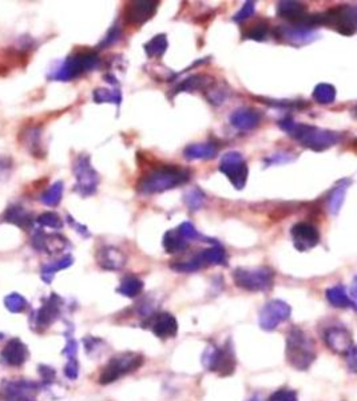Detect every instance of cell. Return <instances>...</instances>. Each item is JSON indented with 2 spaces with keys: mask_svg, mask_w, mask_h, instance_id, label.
Returning a JSON list of instances; mask_svg holds the SVG:
<instances>
[{
  "mask_svg": "<svg viewBox=\"0 0 357 401\" xmlns=\"http://www.w3.org/2000/svg\"><path fill=\"white\" fill-rule=\"evenodd\" d=\"M324 342L332 352L339 355H347L354 347L351 332L342 326H329L324 332Z\"/></svg>",
  "mask_w": 357,
  "mask_h": 401,
  "instance_id": "d6986e66",
  "label": "cell"
},
{
  "mask_svg": "<svg viewBox=\"0 0 357 401\" xmlns=\"http://www.w3.org/2000/svg\"><path fill=\"white\" fill-rule=\"evenodd\" d=\"M3 339V333H0V340Z\"/></svg>",
  "mask_w": 357,
  "mask_h": 401,
  "instance_id": "f5cc1de1",
  "label": "cell"
},
{
  "mask_svg": "<svg viewBox=\"0 0 357 401\" xmlns=\"http://www.w3.org/2000/svg\"><path fill=\"white\" fill-rule=\"evenodd\" d=\"M19 140L32 156H45L42 147V131L39 127H24L19 134Z\"/></svg>",
  "mask_w": 357,
  "mask_h": 401,
  "instance_id": "603a6c76",
  "label": "cell"
},
{
  "mask_svg": "<svg viewBox=\"0 0 357 401\" xmlns=\"http://www.w3.org/2000/svg\"><path fill=\"white\" fill-rule=\"evenodd\" d=\"M178 233L185 238V240H196V238H201L200 233L197 232V229L190 224V222H184L180 225V228L177 229Z\"/></svg>",
  "mask_w": 357,
  "mask_h": 401,
  "instance_id": "f6af8a7d",
  "label": "cell"
},
{
  "mask_svg": "<svg viewBox=\"0 0 357 401\" xmlns=\"http://www.w3.org/2000/svg\"><path fill=\"white\" fill-rule=\"evenodd\" d=\"M3 219L8 224L15 225L16 228H19L22 231H26V232L32 231L34 224H35V218L31 213L26 207L20 206L17 203H13L6 209V212L3 214Z\"/></svg>",
  "mask_w": 357,
  "mask_h": 401,
  "instance_id": "44dd1931",
  "label": "cell"
},
{
  "mask_svg": "<svg viewBox=\"0 0 357 401\" xmlns=\"http://www.w3.org/2000/svg\"><path fill=\"white\" fill-rule=\"evenodd\" d=\"M35 222L42 226V228H48L54 231H61L63 228V219L54 212H45L38 218H35Z\"/></svg>",
  "mask_w": 357,
  "mask_h": 401,
  "instance_id": "74e56055",
  "label": "cell"
},
{
  "mask_svg": "<svg viewBox=\"0 0 357 401\" xmlns=\"http://www.w3.org/2000/svg\"><path fill=\"white\" fill-rule=\"evenodd\" d=\"M268 401H298V396L293 389L279 388L269 396Z\"/></svg>",
  "mask_w": 357,
  "mask_h": 401,
  "instance_id": "b9f144b4",
  "label": "cell"
},
{
  "mask_svg": "<svg viewBox=\"0 0 357 401\" xmlns=\"http://www.w3.org/2000/svg\"><path fill=\"white\" fill-rule=\"evenodd\" d=\"M292 309L282 300H272L266 302L258 316V325L266 332H272L291 317Z\"/></svg>",
  "mask_w": 357,
  "mask_h": 401,
  "instance_id": "4fadbf2b",
  "label": "cell"
},
{
  "mask_svg": "<svg viewBox=\"0 0 357 401\" xmlns=\"http://www.w3.org/2000/svg\"><path fill=\"white\" fill-rule=\"evenodd\" d=\"M14 169L13 158L7 155H0V184L10 178V174Z\"/></svg>",
  "mask_w": 357,
  "mask_h": 401,
  "instance_id": "7bdbcfd3",
  "label": "cell"
},
{
  "mask_svg": "<svg viewBox=\"0 0 357 401\" xmlns=\"http://www.w3.org/2000/svg\"><path fill=\"white\" fill-rule=\"evenodd\" d=\"M42 386L36 381L26 379L4 380L0 384V400L36 401Z\"/></svg>",
  "mask_w": 357,
  "mask_h": 401,
  "instance_id": "8fae6325",
  "label": "cell"
},
{
  "mask_svg": "<svg viewBox=\"0 0 357 401\" xmlns=\"http://www.w3.org/2000/svg\"><path fill=\"white\" fill-rule=\"evenodd\" d=\"M347 363H348V365L351 367V370L352 372H356V348H355V345L347 352Z\"/></svg>",
  "mask_w": 357,
  "mask_h": 401,
  "instance_id": "f907efd6",
  "label": "cell"
},
{
  "mask_svg": "<svg viewBox=\"0 0 357 401\" xmlns=\"http://www.w3.org/2000/svg\"><path fill=\"white\" fill-rule=\"evenodd\" d=\"M73 263H74V258H73L71 256H64V257L57 260V261L45 263V265L42 266V270H41V277H42V279H43L46 284H51L52 278H54V276H55L58 272L70 268V266L73 265Z\"/></svg>",
  "mask_w": 357,
  "mask_h": 401,
  "instance_id": "f1b7e54d",
  "label": "cell"
},
{
  "mask_svg": "<svg viewBox=\"0 0 357 401\" xmlns=\"http://www.w3.org/2000/svg\"><path fill=\"white\" fill-rule=\"evenodd\" d=\"M67 218H68V224H70L71 226H74V228L77 229V232L80 233V234H82V235H85V237H86V235H89V231H87V228H86V226L79 225L78 222H77V221H74V219H73L70 216L67 217Z\"/></svg>",
  "mask_w": 357,
  "mask_h": 401,
  "instance_id": "816d5d0a",
  "label": "cell"
},
{
  "mask_svg": "<svg viewBox=\"0 0 357 401\" xmlns=\"http://www.w3.org/2000/svg\"><path fill=\"white\" fill-rule=\"evenodd\" d=\"M326 296V300L336 308L355 309V301L349 297V294L342 285L328 288Z\"/></svg>",
  "mask_w": 357,
  "mask_h": 401,
  "instance_id": "4316f807",
  "label": "cell"
},
{
  "mask_svg": "<svg viewBox=\"0 0 357 401\" xmlns=\"http://www.w3.org/2000/svg\"><path fill=\"white\" fill-rule=\"evenodd\" d=\"M39 374L42 377V386H51L54 381H55V376H57V372L54 368L48 367V365H39Z\"/></svg>",
  "mask_w": 357,
  "mask_h": 401,
  "instance_id": "ee69618b",
  "label": "cell"
},
{
  "mask_svg": "<svg viewBox=\"0 0 357 401\" xmlns=\"http://www.w3.org/2000/svg\"><path fill=\"white\" fill-rule=\"evenodd\" d=\"M77 352H78L77 341L68 337L67 344H66V348L63 349V355L67 356V360H70V358H77Z\"/></svg>",
  "mask_w": 357,
  "mask_h": 401,
  "instance_id": "c3c4849f",
  "label": "cell"
},
{
  "mask_svg": "<svg viewBox=\"0 0 357 401\" xmlns=\"http://www.w3.org/2000/svg\"><path fill=\"white\" fill-rule=\"evenodd\" d=\"M356 20L357 11L355 7L339 6L336 8L328 10L326 13L307 16V19L300 26L311 30L317 26H326L337 30L342 35L352 36L356 32Z\"/></svg>",
  "mask_w": 357,
  "mask_h": 401,
  "instance_id": "3957f363",
  "label": "cell"
},
{
  "mask_svg": "<svg viewBox=\"0 0 357 401\" xmlns=\"http://www.w3.org/2000/svg\"><path fill=\"white\" fill-rule=\"evenodd\" d=\"M269 35V24L266 20H257L252 26H248L247 30H244V38L261 42L265 41Z\"/></svg>",
  "mask_w": 357,
  "mask_h": 401,
  "instance_id": "8d00e7d4",
  "label": "cell"
},
{
  "mask_svg": "<svg viewBox=\"0 0 357 401\" xmlns=\"http://www.w3.org/2000/svg\"><path fill=\"white\" fill-rule=\"evenodd\" d=\"M30 357L27 345L17 337L10 340L0 352V364L8 368L23 367Z\"/></svg>",
  "mask_w": 357,
  "mask_h": 401,
  "instance_id": "9a60e30c",
  "label": "cell"
},
{
  "mask_svg": "<svg viewBox=\"0 0 357 401\" xmlns=\"http://www.w3.org/2000/svg\"><path fill=\"white\" fill-rule=\"evenodd\" d=\"M163 249L170 253V254H174V253H180V251H184L187 250L189 247V241L185 240L178 231H169L163 235Z\"/></svg>",
  "mask_w": 357,
  "mask_h": 401,
  "instance_id": "f546056e",
  "label": "cell"
},
{
  "mask_svg": "<svg viewBox=\"0 0 357 401\" xmlns=\"http://www.w3.org/2000/svg\"><path fill=\"white\" fill-rule=\"evenodd\" d=\"M96 263L105 270H121L126 265V256L114 247H101L96 251Z\"/></svg>",
  "mask_w": 357,
  "mask_h": 401,
  "instance_id": "7402d4cb",
  "label": "cell"
},
{
  "mask_svg": "<svg viewBox=\"0 0 357 401\" xmlns=\"http://www.w3.org/2000/svg\"><path fill=\"white\" fill-rule=\"evenodd\" d=\"M313 99L320 105H330L336 99V89L329 83H320L313 92Z\"/></svg>",
  "mask_w": 357,
  "mask_h": 401,
  "instance_id": "d590c367",
  "label": "cell"
},
{
  "mask_svg": "<svg viewBox=\"0 0 357 401\" xmlns=\"http://www.w3.org/2000/svg\"><path fill=\"white\" fill-rule=\"evenodd\" d=\"M205 200V194L202 193L200 189H194L191 191H189L185 196V202L187 206L190 207V210H198L202 206Z\"/></svg>",
  "mask_w": 357,
  "mask_h": 401,
  "instance_id": "60d3db41",
  "label": "cell"
},
{
  "mask_svg": "<svg viewBox=\"0 0 357 401\" xmlns=\"http://www.w3.org/2000/svg\"><path fill=\"white\" fill-rule=\"evenodd\" d=\"M31 245L36 251L46 254H57L66 250L68 241L58 233L35 231L31 237Z\"/></svg>",
  "mask_w": 357,
  "mask_h": 401,
  "instance_id": "2e32d148",
  "label": "cell"
},
{
  "mask_svg": "<svg viewBox=\"0 0 357 401\" xmlns=\"http://www.w3.org/2000/svg\"><path fill=\"white\" fill-rule=\"evenodd\" d=\"M249 401H258V400H257V399H250V400Z\"/></svg>",
  "mask_w": 357,
  "mask_h": 401,
  "instance_id": "db71d44e",
  "label": "cell"
},
{
  "mask_svg": "<svg viewBox=\"0 0 357 401\" xmlns=\"http://www.w3.org/2000/svg\"><path fill=\"white\" fill-rule=\"evenodd\" d=\"M73 173L75 175L74 190L82 197L93 196L99 184V175L92 165L89 155L80 154L77 156L73 165Z\"/></svg>",
  "mask_w": 357,
  "mask_h": 401,
  "instance_id": "9c48e42d",
  "label": "cell"
},
{
  "mask_svg": "<svg viewBox=\"0 0 357 401\" xmlns=\"http://www.w3.org/2000/svg\"><path fill=\"white\" fill-rule=\"evenodd\" d=\"M275 272L269 268H237L233 272L234 284L248 292H266L273 286Z\"/></svg>",
  "mask_w": 357,
  "mask_h": 401,
  "instance_id": "ba28073f",
  "label": "cell"
},
{
  "mask_svg": "<svg viewBox=\"0 0 357 401\" xmlns=\"http://www.w3.org/2000/svg\"><path fill=\"white\" fill-rule=\"evenodd\" d=\"M158 4H159L158 1H147V0L131 1L124 10V19L130 24H136V26L143 24L152 16H154Z\"/></svg>",
  "mask_w": 357,
  "mask_h": 401,
  "instance_id": "ffe728a7",
  "label": "cell"
},
{
  "mask_svg": "<svg viewBox=\"0 0 357 401\" xmlns=\"http://www.w3.org/2000/svg\"><path fill=\"white\" fill-rule=\"evenodd\" d=\"M197 260L203 266H210V265H224L226 261V254L225 250L221 247H213L206 250H202L198 256H196Z\"/></svg>",
  "mask_w": 357,
  "mask_h": 401,
  "instance_id": "4dcf8cb0",
  "label": "cell"
},
{
  "mask_svg": "<svg viewBox=\"0 0 357 401\" xmlns=\"http://www.w3.org/2000/svg\"><path fill=\"white\" fill-rule=\"evenodd\" d=\"M145 358L137 352H122L111 357L109 363L103 367L98 377V383L102 386H109L111 383L118 381L129 373L140 370Z\"/></svg>",
  "mask_w": 357,
  "mask_h": 401,
  "instance_id": "5b68a950",
  "label": "cell"
},
{
  "mask_svg": "<svg viewBox=\"0 0 357 401\" xmlns=\"http://www.w3.org/2000/svg\"><path fill=\"white\" fill-rule=\"evenodd\" d=\"M254 8H256V3L254 1H247L244 4V7L235 14L233 19L235 22H244L245 19H248L250 16L254 14Z\"/></svg>",
  "mask_w": 357,
  "mask_h": 401,
  "instance_id": "7dc6e473",
  "label": "cell"
},
{
  "mask_svg": "<svg viewBox=\"0 0 357 401\" xmlns=\"http://www.w3.org/2000/svg\"><path fill=\"white\" fill-rule=\"evenodd\" d=\"M291 235L297 250L308 251L314 247H317L320 241V233L316 226L308 222H298L291 231Z\"/></svg>",
  "mask_w": 357,
  "mask_h": 401,
  "instance_id": "ac0fdd59",
  "label": "cell"
},
{
  "mask_svg": "<svg viewBox=\"0 0 357 401\" xmlns=\"http://www.w3.org/2000/svg\"><path fill=\"white\" fill-rule=\"evenodd\" d=\"M202 364L206 370L217 373L221 377L233 374L237 360L232 340H226L222 347H207L202 356Z\"/></svg>",
  "mask_w": 357,
  "mask_h": 401,
  "instance_id": "52a82bcc",
  "label": "cell"
},
{
  "mask_svg": "<svg viewBox=\"0 0 357 401\" xmlns=\"http://www.w3.org/2000/svg\"><path fill=\"white\" fill-rule=\"evenodd\" d=\"M63 190H64L63 182H61V181L55 182L54 185L50 186L46 191L41 196V202L43 205L48 206V207L58 206L61 203V200H62Z\"/></svg>",
  "mask_w": 357,
  "mask_h": 401,
  "instance_id": "836d02e7",
  "label": "cell"
},
{
  "mask_svg": "<svg viewBox=\"0 0 357 401\" xmlns=\"http://www.w3.org/2000/svg\"><path fill=\"white\" fill-rule=\"evenodd\" d=\"M279 127L285 130L292 138L313 152H324L342 140V134L336 131L323 130L309 124H296L293 119L285 118L279 122Z\"/></svg>",
  "mask_w": 357,
  "mask_h": 401,
  "instance_id": "6da1fadb",
  "label": "cell"
},
{
  "mask_svg": "<svg viewBox=\"0 0 357 401\" xmlns=\"http://www.w3.org/2000/svg\"><path fill=\"white\" fill-rule=\"evenodd\" d=\"M94 101L96 103H115L119 105L122 102L121 94L106 89H98L94 92Z\"/></svg>",
  "mask_w": 357,
  "mask_h": 401,
  "instance_id": "f35d334b",
  "label": "cell"
},
{
  "mask_svg": "<svg viewBox=\"0 0 357 401\" xmlns=\"http://www.w3.org/2000/svg\"><path fill=\"white\" fill-rule=\"evenodd\" d=\"M219 171L224 173L237 190H242L248 181V165L237 152L226 153L221 158Z\"/></svg>",
  "mask_w": 357,
  "mask_h": 401,
  "instance_id": "7c38bea8",
  "label": "cell"
},
{
  "mask_svg": "<svg viewBox=\"0 0 357 401\" xmlns=\"http://www.w3.org/2000/svg\"><path fill=\"white\" fill-rule=\"evenodd\" d=\"M273 35L285 43H289L292 46H304L313 42L316 39V32L307 29V27H301V26H279L275 31Z\"/></svg>",
  "mask_w": 357,
  "mask_h": 401,
  "instance_id": "e0dca14e",
  "label": "cell"
},
{
  "mask_svg": "<svg viewBox=\"0 0 357 401\" xmlns=\"http://www.w3.org/2000/svg\"><path fill=\"white\" fill-rule=\"evenodd\" d=\"M187 159H213L217 155V147L213 143H196L184 150Z\"/></svg>",
  "mask_w": 357,
  "mask_h": 401,
  "instance_id": "83f0119b",
  "label": "cell"
},
{
  "mask_svg": "<svg viewBox=\"0 0 357 401\" xmlns=\"http://www.w3.org/2000/svg\"><path fill=\"white\" fill-rule=\"evenodd\" d=\"M64 376L70 380H77L79 376V363L77 358L67 360V364L64 365Z\"/></svg>",
  "mask_w": 357,
  "mask_h": 401,
  "instance_id": "bcb514c9",
  "label": "cell"
},
{
  "mask_svg": "<svg viewBox=\"0 0 357 401\" xmlns=\"http://www.w3.org/2000/svg\"><path fill=\"white\" fill-rule=\"evenodd\" d=\"M213 83L214 80L207 75H202V74L191 75L174 89V94L191 93L194 90H203V89H207Z\"/></svg>",
  "mask_w": 357,
  "mask_h": 401,
  "instance_id": "484cf974",
  "label": "cell"
},
{
  "mask_svg": "<svg viewBox=\"0 0 357 401\" xmlns=\"http://www.w3.org/2000/svg\"><path fill=\"white\" fill-rule=\"evenodd\" d=\"M63 298L57 293L50 294L43 301L41 308L34 310L30 319L31 329L38 333L47 330L51 325L58 321L62 314Z\"/></svg>",
  "mask_w": 357,
  "mask_h": 401,
  "instance_id": "30bf717a",
  "label": "cell"
},
{
  "mask_svg": "<svg viewBox=\"0 0 357 401\" xmlns=\"http://www.w3.org/2000/svg\"><path fill=\"white\" fill-rule=\"evenodd\" d=\"M190 181V171L180 166H161L145 174L138 184L140 194L150 196L168 191L174 187L185 185Z\"/></svg>",
  "mask_w": 357,
  "mask_h": 401,
  "instance_id": "7a4b0ae2",
  "label": "cell"
},
{
  "mask_svg": "<svg viewBox=\"0 0 357 401\" xmlns=\"http://www.w3.org/2000/svg\"><path fill=\"white\" fill-rule=\"evenodd\" d=\"M99 62V57L95 51H79L68 58L64 59V62L50 75L52 80H61L68 82L75 78L80 77L82 74L92 71Z\"/></svg>",
  "mask_w": 357,
  "mask_h": 401,
  "instance_id": "8992f818",
  "label": "cell"
},
{
  "mask_svg": "<svg viewBox=\"0 0 357 401\" xmlns=\"http://www.w3.org/2000/svg\"><path fill=\"white\" fill-rule=\"evenodd\" d=\"M277 15L285 20L293 22L295 26H300L307 19V7L298 1H281L277 7Z\"/></svg>",
  "mask_w": 357,
  "mask_h": 401,
  "instance_id": "d4e9b609",
  "label": "cell"
},
{
  "mask_svg": "<svg viewBox=\"0 0 357 401\" xmlns=\"http://www.w3.org/2000/svg\"><path fill=\"white\" fill-rule=\"evenodd\" d=\"M143 281L140 279L138 277H134V276H127L124 277L117 292L119 294H122L124 297H129V298H133V297H137L138 294L142 293L143 291Z\"/></svg>",
  "mask_w": 357,
  "mask_h": 401,
  "instance_id": "1f68e13d",
  "label": "cell"
},
{
  "mask_svg": "<svg viewBox=\"0 0 357 401\" xmlns=\"http://www.w3.org/2000/svg\"><path fill=\"white\" fill-rule=\"evenodd\" d=\"M119 36H121V31H119V29L117 27V26H114L111 30H110L109 34H108V36L105 38V41L102 42V47L110 46V45H112V43H115L118 39H119Z\"/></svg>",
  "mask_w": 357,
  "mask_h": 401,
  "instance_id": "681fc988",
  "label": "cell"
},
{
  "mask_svg": "<svg viewBox=\"0 0 357 401\" xmlns=\"http://www.w3.org/2000/svg\"><path fill=\"white\" fill-rule=\"evenodd\" d=\"M143 48H145L147 57L161 58L168 50V38L165 34H159V35L154 36L152 41H149Z\"/></svg>",
  "mask_w": 357,
  "mask_h": 401,
  "instance_id": "d6a6232c",
  "label": "cell"
},
{
  "mask_svg": "<svg viewBox=\"0 0 357 401\" xmlns=\"http://www.w3.org/2000/svg\"><path fill=\"white\" fill-rule=\"evenodd\" d=\"M231 122L238 130H253L261 122V114L254 108H240L232 114Z\"/></svg>",
  "mask_w": 357,
  "mask_h": 401,
  "instance_id": "cb8c5ba5",
  "label": "cell"
},
{
  "mask_svg": "<svg viewBox=\"0 0 357 401\" xmlns=\"http://www.w3.org/2000/svg\"><path fill=\"white\" fill-rule=\"evenodd\" d=\"M4 307L10 313L19 314V313H24L30 307V304L22 294L14 292L4 297Z\"/></svg>",
  "mask_w": 357,
  "mask_h": 401,
  "instance_id": "e575fe53",
  "label": "cell"
},
{
  "mask_svg": "<svg viewBox=\"0 0 357 401\" xmlns=\"http://www.w3.org/2000/svg\"><path fill=\"white\" fill-rule=\"evenodd\" d=\"M142 328L154 333L158 339H174L178 333V321L171 313L159 312L146 317Z\"/></svg>",
  "mask_w": 357,
  "mask_h": 401,
  "instance_id": "5bb4252c",
  "label": "cell"
},
{
  "mask_svg": "<svg viewBox=\"0 0 357 401\" xmlns=\"http://www.w3.org/2000/svg\"><path fill=\"white\" fill-rule=\"evenodd\" d=\"M285 357L296 370H309L316 360L314 341L298 326H293L286 336Z\"/></svg>",
  "mask_w": 357,
  "mask_h": 401,
  "instance_id": "277c9868",
  "label": "cell"
},
{
  "mask_svg": "<svg viewBox=\"0 0 357 401\" xmlns=\"http://www.w3.org/2000/svg\"><path fill=\"white\" fill-rule=\"evenodd\" d=\"M345 189L347 186H337L335 187L333 193L329 197V207L330 212L333 214H337L342 209V203H344V197H345Z\"/></svg>",
  "mask_w": 357,
  "mask_h": 401,
  "instance_id": "ab89813d",
  "label": "cell"
}]
</instances>
